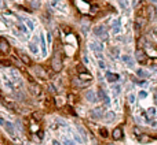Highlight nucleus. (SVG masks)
<instances>
[{"mask_svg": "<svg viewBox=\"0 0 157 145\" xmlns=\"http://www.w3.org/2000/svg\"><path fill=\"white\" fill-rule=\"evenodd\" d=\"M99 67H102V69H105V63H103V60L99 62Z\"/></svg>", "mask_w": 157, "mask_h": 145, "instance_id": "obj_34", "label": "nucleus"}, {"mask_svg": "<svg viewBox=\"0 0 157 145\" xmlns=\"http://www.w3.org/2000/svg\"><path fill=\"white\" fill-rule=\"evenodd\" d=\"M99 112H102V110H101V108H95L94 111L91 112V116H92V118H101L102 115L99 114Z\"/></svg>", "mask_w": 157, "mask_h": 145, "instance_id": "obj_16", "label": "nucleus"}, {"mask_svg": "<svg viewBox=\"0 0 157 145\" xmlns=\"http://www.w3.org/2000/svg\"><path fill=\"white\" fill-rule=\"evenodd\" d=\"M33 118L35 119H41V114L40 112H33Z\"/></svg>", "mask_w": 157, "mask_h": 145, "instance_id": "obj_27", "label": "nucleus"}, {"mask_svg": "<svg viewBox=\"0 0 157 145\" xmlns=\"http://www.w3.org/2000/svg\"><path fill=\"white\" fill-rule=\"evenodd\" d=\"M51 67L54 71H61L62 70V56L59 52L55 51L53 55V59H51Z\"/></svg>", "mask_w": 157, "mask_h": 145, "instance_id": "obj_1", "label": "nucleus"}, {"mask_svg": "<svg viewBox=\"0 0 157 145\" xmlns=\"http://www.w3.org/2000/svg\"><path fill=\"white\" fill-rule=\"evenodd\" d=\"M136 73H138V75H139V77H146V74H145V71H143V70H138Z\"/></svg>", "mask_w": 157, "mask_h": 145, "instance_id": "obj_29", "label": "nucleus"}, {"mask_svg": "<svg viewBox=\"0 0 157 145\" xmlns=\"http://www.w3.org/2000/svg\"><path fill=\"white\" fill-rule=\"evenodd\" d=\"M33 73L36 74L37 77H40V78H43V79H47L48 77V74H47V71L43 69L41 66H33Z\"/></svg>", "mask_w": 157, "mask_h": 145, "instance_id": "obj_3", "label": "nucleus"}, {"mask_svg": "<svg viewBox=\"0 0 157 145\" xmlns=\"http://www.w3.org/2000/svg\"><path fill=\"white\" fill-rule=\"evenodd\" d=\"M94 33H95V36H98L101 40H106V38H108V33H106V29H105L103 25L96 26L94 29Z\"/></svg>", "mask_w": 157, "mask_h": 145, "instance_id": "obj_2", "label": "nucleus"}, {"mask_svg": "<svg viewBox=\"0 0 157 145\" xmlns=\"http://www.w3.org/2000/svg\"><path fill=\"white\" fill-rule=\"evenodd\" d=\"M53 144H54V145H59V142H57V141H54Z\"/></svg>", "mask_w": 157, "mask_h": 145, "instance_id": "obj_35", "label": "nucleus"}, {"mask_svg": "<svg viewBox=\"0 0 157 145\" xmlns=\"http://www.w3.org/2000/svg\"><path fill=\"white\" fill-rule=\"evenodd\" d=\"M148 112H149V116H154L156 110H154V108H149V110H148Z\"/></svg>", "mask_w": 157, "mask_h": 145, "instance_id": "obj_25", "label": "nucleus"}, {"mask_svg": "<svg viewBox=\"0 0 157 145\" xmlns=\"http://www.w3.org/2000/svg\"><path fill=\"white\" fill-rule=\"evenodd\" d=\"M90 48L92 49V51H95V52H101L102 51V44L101 43H90Z\"/></svg>", "mask_w": 157, "mask_h": 145, "instance_id": "obj_10", "label": "nucleus"}, {"mask_svg": "<svg viewBox=\"0 0 157 145\" xmlns=\"http://www.w3.org/2000/svg\"><path fill=\"white\" fill-rule=\"evenodd\" d=\"M29 47H31V51L33 52V54H37V47L35 45V44H31Z\"/></svg>", "mask_w": 157, "mask_h": 145, "instance_id": "obj_23", "label": "nucleus"}, {"mask_svg": "<svg viewBox=\"0 0 157 145\" xmlns=\"http://www.w3.org/2000/svg\"><path fill=\"white\" fill-rule=\"evenodd\" d=\"M3 104H4L7 108H10V110H17L15 104H13V103H10V101H3Z\"/></svg>", "mask_w": 157, "mask_h": 145, "instance_id": "obj_19", "label": "nucleus"}, {"mask_svg": "<svg viewBox=\"0 0 157 145\" xmlns=\"http://www.w3.org/2000/svg\"><path fill=\"white\" fill-rule=\"evenodd\" d=\"M118 31H120V21L116 19L113 22V33H118Z\"/></svg>", "mask_w": 157, "mask_h": 145, "instance_id": "obj_17", "label": "nucleus"}, {"mask_svg": "<svg viewBox=\"0 0 157 145\" xmlns=\"http://www.w3.org/2000/svg\"><path fill=\"white\" fill-rule=\"evenodd\" d=\"M86 97H87V100L91 101V103H95V101H96V97H95V94L92 93V92H87Z\"/></svg>", "mask_w": 157, "mask_h": 145, "instance_id": "obj_15", "label": "nucleus"}, {"mask_svg": "<svg viewBox=\"0 0 157 145\" xmlns=\"http://www.w3.org/2000/svg\"><path fill=\"white\" fill-rule=\"evenodd\" d=\"M8 51H10V44H8V41L6 40V38L0 37V52L7 54Z\"/></svg>", "mask_w": 157, "mask_h": 145, "instance_id": "obj_6", "label": "nucleus"}, {"mask_svg": "<svg viewBox=\"0 0 157 145\" xmlns=\"http://www.w3.org/2000/svg\"><path fill=\"white\" fill-rule=\"evenodd\" d=\"M134 133H135V134H138V136H139V134H141V130L138 129V127H135V129H134Z\"/></svg>", "mask_w": 157, "mask_h": 145, "instance_id": "obj_32", "label": "nucleus"}, {"mask_svg": "<svg viewBox=\"0 0 157 145\" xmlns=\"http://www.w3.org/2000/svg\"><path fill=\"white\" fill-rule=\"evenodd\" d=\"M25 23L29 26V29H33V23H32V21H29V19H25Z\"/></svg>", "mask_w": 157, "mask_h": 145, "instance_id": "obj_26", "label": "nucleus"}, {"mask_svg": "<svg viewBox=\"0 0 157 145\" xmlns=\"http://www.w3.org/2000/svg\"><path fill=\"white\" fill-rule=\"evenodd\" d=\"M41 48H43V54H46V41L43 36H41Z\"/></svg>", "mask_w": 157, "mask_h": 145, "instance_id": "obj_22", "label": "nucleus"}, {"mask_svg": "<svg viewBox=\"0 0 157 145\" xmlns=\"http://www.w3.org/2000/svg\"><path fill=\"white\" fill-rule=\"evenodd\" d=\"M0 66H4V67H10V66H11V59H6V58L0 59Z\"/></svg>", "mask_w": 157, "mask_h": 145, "instance_id": "obj_14", "label": "nucleus"}, {"mask_svg": "<svg viewBox=\"0 0 157 145\" xmlns=\"http://www.w3.org/2000/svg\"><path fill=\"white\" fill-rule=\"evenodd\" d=\"M76 70H77L78 74H81V73H87V69L83 66V64H77V67H76Z\"/></svg>", "mask_w": 157, "mask_h": 145, "instance_id": "obj_20", "label": "nucleus"}, {"mask_svg": "<svg viewBox=\"0 0 157 145\" xmlns=\"http://www.w3.org/2000/svg\"><path fill=\"white\" fill-rule=\"evenodd\" d=\"M91 10H92V14H95V12L98 11V6H92V8H91Z\"/></svg>", "mask_w": 157, "mask_h": 145, "instance_id": "obj_33", "label": "nucleus"}, {"mask_svg": "<svg viewBox=\"0 0 157 145\" xmlns=\"http://www.w3.org/2000/svg\"><path fill=\"white\" fill-rule=\"evenodd\" d=\"M99 134H101L103 138H106L108 137V130L105 129V127H101V129H99Z\"/></svg>", "mask_w": 157, "mask_h": 145, "instance_id": "obj_21", "label": "nucleus"}, {"mask_svg": "<svg viewBox=\"0 0 157 145\" xmlns=\"http://www.w3.org/2000/svg\"><path fill=\"white\" fill-rule=\"evenodd\" d=\"M143 43H145V38H139V41H138V48H142L143 47Z\"/></svg>", "mask_w": 157, "mask_h": 145, "instance_id": "obj_24", "label": "nucleus"}, {"mask_svg": "<svg viewBox=\"0 0 157 145\" xmlns=\"http://www.w3.org/2000/svg\"><path fill=\"white\" fill-rule=\"evenodd\" d=\"M65 145H75V142L71 141V140H68V138H65Z\"/></svg>", "mask_w": 157, "mask_h": 145, "instance_id": "obj_30", "label": "nucleus"}, {"mask_svg": "<svg viewBox=\"0 0 157 145\" xmlns=\"http://www.w3.org/2000/svg\"><path fill=\"white\" fill-rule=\"evenodd\" d=\"M123 62H126V63L128 64V66H132V64H134L132 59H131V58H130L128 55H124V56H123Z\"/></svg>", "mask_w": 157, "mask_h": 145, "instance_id": "obj_18", "label": "nucleus"}, {"mask_svg": "<svg viewBox=\"0 0 157 145\" xmlns=\"http://www.w3.org/2000/svg\"><path fill=\"white\" fill-rule=\"evenodd\" d=\"M106 78H108V81H109V82H116V81L118 79V75H117V74L108 73V74H106Z\"/></svg>", "mask_w": 157, "mask_h": 145, "instance_id": "obj_13", "label": "nucleus"}, {"mask_svg": "<svg viewBox=\"0 0 157 145\" xmlns=\"http://www.w3.org/2000/svg\"><path fill=\"white\" fill-rule=\"evenodd\" d=\"M99 97H101V99H103V103H105L106 106H109V104H110V100H109V97L106 96V93H105V91H102V89H99Z\"/></svg>", "mask_w": 157, "mask_h": 145, "instance_id": "obj_12", "label": "nucleus"}, {"mask_svg": "<svg viewBox=\"0 0 157 145\" xmlns=\"http://www.w3.org/2000/svg\"><path fill=\"white\" fill-rule=\"evenodd\" d=\"M18 55H19V58H21V62H22V63H25L26 66H31V64H32L31 58H29V56H28L26 54L21 52V51H18Z\"/></svg>", "mask_w": 157, "mask_h": 145, "instance_id": "obj_9", "label": "nucleus"}, {"mask_svg": "<svg viewBox=\"0 0 157 145\" xmlns=\"http://www.w3.org/2000/svg\"><path fill=\"white\" fill-rule=\"evenodd\" d=\"M114 93H116V94H118V93H120V86H117V85L114 86Z\"/></svg>", "mask_w": 157, "mask_h": 145, "instance_id": "obj_31", "label": "nucleus"}, {"mask_svg": "<svg viewBox=\"0 0 157 145\" xmlns=\"http://www.w3.org/2000/svg\"><path fill=\"white\" fill-rule=\"evenodd\" d=\"M91 84V81H87V79H81V78H73V85L76 86V88H87V86H90Z\"/></svg>", "mask_w": 157, "mask_h": 145, "instance_id": "obj_4", "label": "nucleus"}, {"mask_svg": "<svg viewBox=\"0 0 157 145\" xmlns=\"http://www.w3.org/2000/svg\"><path fill=\"white\" fill-rule=\"evenodd\" d=\"M29 92H31L33 96H40L41 94V88H40V85L35 84V82H31V85H29Z\"/></svg>", "mask_w": 157, "mask_h": 145, "instance_id": "obj_5", "label": "nucleus"}, {"mask_svg": "<svg viewBox=\"0 0 157 145\" xmlns=\"http://www.w3.org/2000/svg\"><path fill=\"white\" fill-rule=\"evenodd\" d=\"M138 140L141 141L142 144H145V142H150V141H153L154 138H153V137H149L148 134H139V136H138Z\"/></svg>", "mask_w": 157, "mask_h": 145, "instance_id": "obj_11", "label": "nucleus"}, {"mask_svg": "<svg viewBox=\"0 0 157 145\" xmlns=\"http://www.w3.org/2000/svg\"><path fill=\"white\" fill-rule=\"evenodd\" d=\"M112 118H114V114H113V112H108V115H106V119H108V121H110Z\"/></svg>", "mask_w": 157, "mask_h": 145, "instance_id": "obj_28", "label": "nucleus"}, {"mask_svg": "<svg viewBox=\"0 0 157 145\" xmlns=\"http://www.w3.org/2000/svg\"><path fill=\"white\" fill-rule=\"evenodd\" d=\"M135 55H136V59H138L139 63H145V62L148 60V56H146V54L142 51V48H138L136 52H135Z\"/></svg>", "mask_w": 157, "mask_h": 145, "instance_id": "obj_7", "label": "nucleus"}, {"mask_svg": "<svg viewBox=\"0 0 157 145\" xmlns=\"http://www.w3.org/2000/svg\"><path fill=\"white\" fill-rule=\"evenodd\" d=\"M112 137H113L114 141H120V140L123 138V129H121V127H116V129H113Z\"/></svg>", "mask_w": 157, "mask_h": 145, "instance_id": "obj_8", "label": "nucleus"}]
</instances>
